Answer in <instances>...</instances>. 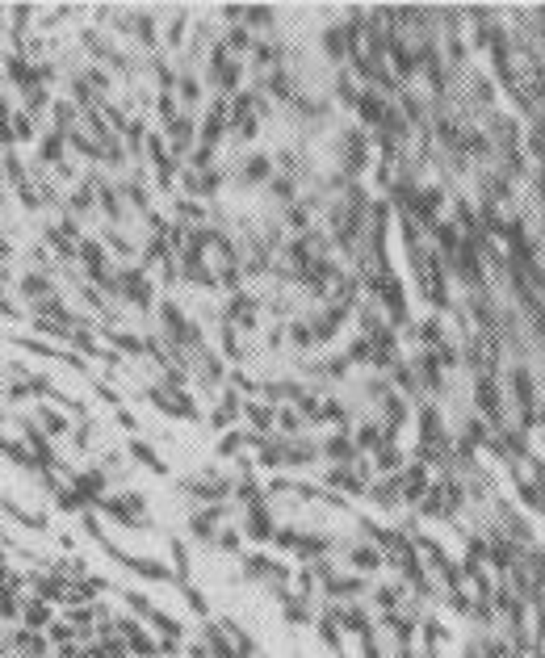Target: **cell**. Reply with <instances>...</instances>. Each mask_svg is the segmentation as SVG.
Returning a JSON list of instances; mask_svg holds the SVG:
<instances>
[{
    "instance_id": "obj_52",
    "label": "cell",
    "mask_w": 545,
    "mask_h": 658,
    "mask_svg": "<svg viewBox=\"0 0 545 658\" xmlns=\"http://www.w3.org/2000/svg\"><path fill=\"white\" fill-rule=\"evenodd\" d=\"M223 21H227V26H239V21H244V5H223Z\"/></svg>"
},
{
    "instance_id": "obj_26",
    "label": "cell",
    "mask_w": 545,
    "mask_h": 658,
    "mask_svg": "<svg viewBox=\"0 0 545 658\" xmlns=\"http://www.w3.org/2000/svg\"><path fill=\"white\" fill-rule=\"evenodd\" d=\"M286 227L298 231V235H306L310 231V206H290L286 210Z\"/></svg>"
},
{
    "instance_id": "obj_15",
    "label": "cell",
    "mask_w": 545,
    "mask_h": 658,
    "mask_svg": "<svg viewBox=\"0 0 545 658\" xmlns=\"http://www.w3.org/2000/svg\"><path fill=\"white\" fill-rule=\"evenodd\" d=\"M206 218H210V214H206V206H201V201H189V197H181V201H177V223H181V227H189V231H193V227H201V223H206Z\"/></svg>"
},
{
    "instance_id": "obj_48",
    "label": "cell",
    "mask_w": 545,
    "mask_h": 658,
    "mask_svg": "<svg viewBox=\"0 0 545 658\" xmlns=\"http://www.w3.org/2000/svg\"><path fill=\"white\" fill-rule=\"evenodd\" d=\"M248 532H256V537H264V532H268V512H264V508H256V512H252Z\"/></svg>"
},
{
    "instance_id": "obj_14",
    "label": "cell",
    "mask_w": 545,
    "mask_h": 658,
    "mask_svg": "<svg viewBox=\"0 0 545 658\" xmlns=\"http://www.w3.org/2000/svg\"><path fill=\"white\" fill-rule=\"evenodd\" d=\"M373 453H377L373 461H377V470H382V474H390V470L399 474V470H403V449H399L395 441H382V445H377Z\"/></svg>"
},
{
    "instance_id": "obj_53",
    "label": "cell",
    "mask_w": 545,
    "mask_h": 658,
    "mask_svg": "<svg viewBox=\"0 0 545 658\" xmlns=\"http://www.w3.org/2000/svg\"><path fill=\"white\" fill-rule=\"evenodd\" d=\"M30 13H34L30 5H17V9H13V26H17V34H21V26H30Z\"/></svg>"
},
{
    "instance_id": "obj_24",
    "label": "cell",
    "mask_w": 545,
    "mask_h": 658,
    "mask_svg": "<svg viewBox=\"0 0 545 658\" xmlns=\"http://www.w3.org/2000/svg\"><path fill=\"white\" fill-rule=\"evenodd\" d=\"M327 482H336V486L353 490V495H361V490H369V486L361 482V474H357V470H332V474H327Z\"/></svg>"
},
{
    "instance_id": "obj_1",
    "label": "cell",
    "mask_w": 545,
    "mask_h": 658,
    "mask_svg": "<svg viewBox=\"0 0 545 658\" xmlns=\"http://www.w3.org/2000/svg\"><path fill=\"white\" fill-rule=\"evenodd\" d=\"M340 147H344V177H361L369 168V139H365V130L361 126L344 130Z\"/></svg>"
},
{
    "instance_id": "obj_54",
    "label": "cell",
    "mask_w": 545,
    "mask_h": 658,
    "mask_svg": "<svg viewBox=\"0 0 545 658\" xmlns=\"http://www.w3.org/2000/svg\"><path fill=\"white\" fill-rule=\"evenodd\" d=\"M239 495L256 504V495H260V490H256V482H252V478H244V482H239Z\"/></svg>"
},
{
    "instance_id": "obj_13",
    "label": "cell",
    "mask_w": 545,
    "mask_h": 658,
    "mask_svg": "<svg viewBox=\"0 0 545 658\" xmlns=\"http://www.w3.org/2000/svg\"><path fill=\"white\" fill-rule=\"evenodd\" d=\"M9 80L26 92V88H38V76L30 68V59H21V54H9Z\"/></svg>"
},
{
    "instance_id": "obj_16",
    "label": "cell",
    "mask_w": 545,
    "mask_h": 658,
    "mask_svg": "<svg viewBox=\"0 0 545 658\" xmlns=\"http://www.w3.org/2000/svg\"><path fill=\"white\" fill-rule=\"evenodd\" d=\"M268 177H272V159L260 155V151L248 155V163H244V181H248V185H260V181H268Z\"/></svg>"
},
{
    "instance_id": "obj_11",
    "label": "cell",
    "mask_w": 545,
    "mask_h": 658,
    "mask_svg": "<svg viewBox=\"0 0 545 658\" xmlns=\"http://www.w3.org/2000/svg\"><path fill=\"white\" fill-rule=\"evenodd\" d=\"M50 118H54V134H72L80 109H76L72 101H54V105H50Z\"/></svg>"
},
{
    "instance_id": "obj_51",
    "label": "cell",
    "mask_w": 545,
    "mask_h": 658,
    "mask_svg": "<svg viewBox=\"0 0 545 658\" xmlns=\"http://www.w3.org/2000/svg\"><path fill=\"white\" fill-rule=\"evenodd\" d=\"M528 155L541 159V122H533V130H528Z\"/></svg>"
},
{
    "instance_id": "obj_46",
    "label": "cell",
    "mask_w": 545,
    "mask_h": 658,
    "mask_svg": "<svg viewBox=\"0 0 545 658\" xmlns=\"http://www.w3.org/2000/svg\"><path fill=\"white\" fill-rule=\"evenodd\" d=\"M105 243H109V248H114L118 256H130V252H135V243H130V239H122L118 231H105Z\"/></svg>"
},
{
    "instance_id": "obj_32",
    "label": "cell",
    "mask_w": 545,
    "mask_h": 658,
    "mask_svg": "<svg viewBox=\"0 0 545 658\" xmlns=\"http://www.w3.org/2000/svg\"><path fill=\"white\" fill-rule=\"evenodd\" d=\"M109 340H114V348H122L130 357H143V340L139 336H126V332H114V327H109Z\"/></svg>"
},
{
    "instance_id": "obj_31",
    "label": "cell",
    "mask_w": 545,
    "mask_h": 658,
    "mask_svg": "<svg viewBox=\"0 0 545 658\" xmlns=\"http://www.w3.org/2000/svg\"><path fill=\"white\" fill-rule=\"evenodd\" d=\"M177 92H181V101H185V105H197V101H201V84H197V76H177Z\"/></svg>"
},
{
    "instance_id": "obj_21",
    "label": "cell",
    "mask_w": 545,
    "mask_h": 658,
    "mask_svg": "<svg viewBox=\"0 0 545 658\" xmlns=\"http://www.w3.org/2000/svg\"><path fill=\"white\" fill-rule=\"evenodd\" d=\"M223 50L231 54V59H235V54H244V50H252V34H248L244 26H231L227 38H223Z\"/></svg>"
},
{
    "instance_id": "obj_58",
    "label": "cell",
    "mask_w": 545,
    "mask_h": 658,
    "mask_svg": "<svg viewBox=\"0 0 545 658\" xmlns=\"http://www.w3.org/2000/svg\"><path fill=\"white\" fill-rule=\"evenodd\" d=\"M9 256H13V243H9V239H0V264H5Z\"/></svg>"
},
{
    "instance_id": "obj_37",
    "label": "cell",
    "mask_w": 545,
    "mask_h": 658,
    "mask_svg": "<svg viewBox=\"0 0 545 658\" xmlns=\"http://www.w3.org/2000/svg\"><path fill=\"white\" fill-rule=\"evenodd\" d=\"M227 130H235V139H256V130H260V118H235V122H227Z\"/></svg>"
},
{
    "instance_id": "obj_23",
    "label": "cell",
    "mask_w": 545,
    "mask_h": 658,
    "mask_svg": "<svg viewBox=\"0 0 545 658\" xmlns=\"http://www.w3.org/2000/svg\"><path fill=\"white\" fill-rule=\"evenodd\" d=\"M63 151H68L63 134H54V130H50V134L42 139V151H38V155H42V163H63Z\"/></svg>"
},
{
    "instance_id": "obj_55",
    "label": "cell",
    "mask_w": 545,
    "mask_h": 658,
    "mask_svg": "<svg viewBox=\"0 0 545 658\" xmlns=\"http://www.w3.org/2000/svg\"><path fill=\"white\" fill-rule=\"evenodd\" d=\"M88 436H92V423H80V428H76V449L88 445Z\"/></svg>"
},
{
    "instance_id": "obj_6",
    "label": "cell",
    "mask_w": 545,
    "mask_h": 658,
    "mask_svg": "<svg viewBox=\"0 0 545 658\" xmlns=\"http://www.w3.org/2000/svg\"><path fill=\"white\" fill-rule=\"evenodd\" d=\"M239 411H244V419H248L252 436H264V432L272 428V415H277V407H268V403H244Z\"/></svg>"
},
{
    "instance_id": "obj_7",
    "label": "cell",
    "mask_w": 545,
    "mask_h": 658,
    "mask_svg": "<svg viewBox=\"0 0 545 658\" xmlns=\"http://www.w3.org/2000/svg\"><path fill=\"white\" fill-rule=\"evenodd\" d=\"M319 453H327V457H332V461H340V466L357 461V449H353V436H344V432H336V436H327V441L319 445Z\"/></svg>"
},
{
    "instance_id": "obj_30",
    "label": "cell",
    "mask_w": 545,
    "mask_h": 658,
    "mask_svg": "<svg viewBox=\"0 0 545 658\" xmlns=\"http://www.w3.org/2000/svg\"><path fill=\"white\" fill-rule=\"evenodd\" d=\"M9 118H13V126H9L13 139H17V143H30V139H34V118L26 114V109H21V114H9Z\"/></svg>"
},
{
    "instance_id": "obj_18",
    "label": "cell",
    "mask_w": 545,
    "mask_h": 658,
    "mask_svg": "<svg viewBox=\"0 0 545 658\" xmlns=\"http://www.w3.org/2000/svg\"><path fill=\"white\" fill-rule=\"evenodd\" d=\"M218 185H223V168H206V172H197V185H193L189 201H193V197H214Z\"/></svg>"
},
{
    "instance_id": "obj_56",
    "label": "cell",
    "mask_w": 545,
    "mask_h": 658,
    "mask_svg": "<svg viewBox=\"0 0 545 658\" xmlns=\"http://www.w3.org/2000/svg\"><path fill=\"white\" fill-rule=\"evenodd\" d=\"M9 399H30V386H26V381H17V386L9 390Z\"/></svg>"
},
{
    "instance_id": "obj_44",
    "label": "cell",
    "mask_w": 545,
    "mask_h": 658,
    "mask_svg": "<svg viewBox=\"0 0 545 658\" xmlns=\"http://www.w3.org/2000/svg\"><path fill=\"white\" fill-rule=\"evenodd\" d=\"M214 151H218V147H206V143H197V151H193V168H189V172H206L210 163H214Z\"/></svg>"
},
{
    "instance_id": "obj_49",
    "label": "cell",
    "mask_w": 545,
    "mask_h": 658,
    "mask_svg": "<svg viewBox=\"0 0 545 658\" xmlns=\"http://www.w3.org/2000/svg\"><path fill=\"white\" fill-rule=\"evenodd\" d=\"M185 13H177V21H172V30H168V46H181V38H185Z\"/></svg>"
},
{
    "instance_id": "obj_19",
    "label": "cell",
    "mask_w": 545,
    "mask_h": 658,
    "mask_svg": "<svg viewBox=\"0 0 545 658\" xmlns=\"http://www.w3.org/2000/svg\"><path fill=\"white\" fill-rule=\"evenodd\" d=\"M76 490H80L84 499L101 495V490H105V470H84V474H76Z\"/></svg>"
},
{
    "instance_id": "obj_2",
    "label": "cell",
    "mask_w": 545,
    "mask_h": 658,
    "mask_svg": "<svg viewBox=\"0 0 545 658\" xmlns=\"http://www.w3.org/2000/svg\"><path fill=\"white\" fill-rule=\"evenodd\" d=\"M118 294L147 310V306H151V281H147V272H143V268H122V272H118Z\"/></svg>"
},
{
    "instance_id": "obj_20",
    "label": "cell",
    "mask_w": 545,
    "mask_h": 658,
    "mask_svg": "<svg viewBox=\"0 0 545 658\" xmlns=\"http://www.w3.org/2000/svg\"><path fill=\"white\" fill-rule=\"evenodd\" d=\"M126 453H135V461H143L147 470H155V474H168V466H164L159 457H155V449L147 445V441H130V449Z\"/></svg>"
},
{
    "instance_id": "obj_33",
    "label": "cell",
    "mask_w": 545,
    "mask_h": 658,
    "mask_svg": "<svg viewBox=\"0 0 545 658\" xmlns=\"http://www.w3.org/2000/svg\"><path fill=\"white\" fill-rule=\"evenodd\" d=\"M13 344H17V348H26V352H38V357H59V348H54V344H46V340H30V336H13Z\"/></svg>"
},
{
    "instance_id": "obj_42",
    "label": "cell",
    "mask_w": 545,
    "mask_h": 658,
    "mask_svg": "<svg viewBox=\"0 0 545 658\" xmlns=\"http://www.w3.org/2000/svg\"><path fill=\"white\" fill-rule=\"evenodd\" d=\"M189 490H193V495H201V499H223V495H227L223 482H197V486L189 482Z\"/></svg>"
},
{
    "instance_id": "obj_38",
    "label": "cell",
    "mask_w": 545,
    "mask_h": 658,
    "mask_svg": "<svg viewBox=\"0 0 545 658\" xmlns=\"http://www.w3.org/2000/svg\"><path fill=\"white\" fill-rule=\"evenodd\" d=\"M369 357H373V344H369L365 336H357V340L348 344V357H344V361H348V365H361V361H369Z\"/></svg>"
},
{
    "instance_id": "obj_47",
    "label": "cell",
    "mask_w": 545,
    "mask_h": 658,
    "mask_svg": "<svg viewBox=\"0 0 545 658\" xmlns=\"http://www.w3.org/2000/svg\"><path fill=\"white\" fill-rule=\"evenodd\" d=\"M114 423H118L122 432H139V419H135V411H126V407L114 411Z\"/></svg>"
},
{
    "instance_id": "obj_12",
    "label": "cell",
    "mask_w": 545,
    "mask_h": 658,
    "mask_svg": "<svg viewBox=\"0 0 545 658\" xmlns=\"http://www.w3.org/2000/svg\"><path fill=\"white\" fill-rule=\"evenodd\" d=\"M382 441H386V432H382L377 423H361V428L353 432V449H357V453H373Z\"/></svg>"
},
{
    "instance_id": "obj_5",
    "label": "cell",
    "mask_w": 545,
    "mask_h": 658,
    "mask_svg": "<svg viewBox=\"0 0 545 658\" xmlns=\"http://www.w3.org/2000/svg\"><path fill=\"white\" fill-rule=\"evenodd\" d=\"M38 419H42L38 432L46 436V441H50V436H68V432H72V419H68L59 407H38Z\"/></svg>"
},
{
    "instance_id": "obj_34",
    "label": "cell",
    "mask_w": 545,
    "mask_h": 658,
    "mask_svg": "<svg viewBox=\"0 0 545 658\" xmlns=\"http://www.w3.org/2000/svg\"><path fill=\"white\" fill-rule=\"evenodd\" d=\"M177 118H181V105H177V97H172V92H159V122H164V126H172Z\"/></svg>"
},
{
    "instance_id": "obj_41",
    "label": "cell",
    "mask_w": 545,
    "mask_h": 658,
    "mask_svg": "<svg viewBox=\"0 0 545 658\" xmlns=\"http://www.w3.org/2000/svg\"><path fill=\"white\" fill-rule=\"evenodd\" d=\"M244 21H248V26H272V9H268V5H248V9H244Z\"/></svg>"
},
{
    "instance_id": "obj_8",
    "label": "cell",
    "mask_w": 545,
    "mask_h": 658,
    "mask_svg": "<svg viewBox=\"0 0 545 658\" xmlns=\"http://www.w3.org/2000/svg\"><path fill=\"white\" fill-rule=\"evenodd\" d=\"M239 407H244V403H239V395H231V390H227V395H223V403H218V407H214V415H210V428L227 432V428L239 419Z\"/></svg>"
},
{
    "instance_id": "obj_27",
    "label": "cell",
    "mask_w": 545,
    "mask_h": 658,
    "mask_svg": "<svg viewBox=\"0 0 545 658\" xmlns=\"http://www.w3.org/2000/svg\"><path fill=\"white\" fill-rule=\"evenodd\" d=\"M118 189H122V193H126V197H130L135 206H143V210H147V201H151V193H147V181H143V177H130V181H122Z\"/></svg>"
},
{
    "instance_id": "obj_17",
    "label": "cell",
    "mask_w": 545,
    "mask_h": 658,
    "mask_svg": "<svg viewBox=\"0 0 545 658\" xmlns=\"http://www.w3.org/2000/svg\"><path fill=\"white\" fill-rule=\"evenodd\" d=\"M63 143H68V147H72L76 155H84V159H92V163L101 159V147H97V143H92V139H88V134H84L80 126H76L72 134H63Z\"/></svg>"
},
{
    "instance_id": "obj_4",
    "label": "cell",
    "mask_w": 545,
    "mask_h": 658,
    "mask_svg": "<svg viewBox=\"0 0 545 658\" xmlns=\"http://www.w3.org/2000/svg\"><path fill=\"white\" fill-rule=\"evenodd\" d=\"M386 105H390L386 97H377L373 88H361V97H357V105H353V109L361 114V122H365V126H382V114H386Z\"/></svg>"
},
{
    "instance_id": "obj_29",
    "label": "cell",
    "mask_w": 545,
    "mask_h": 658,
    "mask_svg": "<svg viewBox=\"0 0 545 658\" xmlns=\"http://www.w3.org/2000/svg\"><path fill=\"white\" fill-rule=\"evenodd\" d=\"M223 357H227V361H239V357H244V348H239V332H235V327H231L227 319H223Z\"/></svg>"
},
{
    "instance_id": "obj_28",
    "label": "cell",
    "mask_w": 545,
    "mask_h": 658,
    "mask_svg": "<svg viewBox=\"0 0 545 658\" xmlns=\"http://www.w3.org/2000/svg\"><path fill=\"white\" fill-rule=\"evenodd\" d=\"M172 252H168V243H164V235H151L147 239V248H143V264H164Z\"/></svg>"
},
{
    "instance_id": "obj_43",
    "label": "cell",
    "mask_w": 545,
    "mask_h": 658,
    "mask_svg": "<svg viewBox=\"0 0 545 658\" xmlns=\"http://www.w3.org/2000/svg\"><path fill=\"white\" fill-rule=\"evenodd\" d=\"M290 340H294L298 348H310V344H315V336H310V323H302V319H298V323H290Z\"/></svg>"
},
{
    "instance_id": "obj_9",
    "label": "cell",
    "mask_w": 545,
    "mask_h": 658,
    "mask_svg": "<svg viewBox=\"0 0 545 658\" xmlns=\"http://www.w3.org/2000/svg\"><path fill=\"white\" fill-rule=\"evenodd\" d=\"M432 239H436V248H441L445 256H453V252H457V248L466 243V239H462V231H457V227L449 223V218H441V223L432 227Z\"/></svg>"
},
{
    "instance_id": "obj_3",
    "label": "cell",
    "mask_w": 545,
    "mask_h": 658,
    "mask_svg": "<svg viewBox=\"0 0 545 658\" xmlns=\"http://www.w3.org/2000/svg\"><path fill=\"white\" fill-rule=\"evenodd\" d=\"M419 445H445V423L432 403H419Z\"/></svg>"
},
{
    "instance_id": "obj_22",
    "label": "cell",
    "mask_w": 545,
    "mask_h": 658,
    "mask_svg": "<svg viewBox=\"0 0 545 658\" xmlns=\"http://www.w3.org/2000/svg\"><path fill=\"white\" fill-rule=\"evenodd\" d=\"M0 453H5L9 461H17V466H26V470H34V457H30L26 441H9V436H0Z\"/></svg>"
},
{
    "instance_id": "obj_10",
    "label": "cell",
    "mask_w": 545,
    "mask_h": 658,
    "mask_svg": "<svg viewBox=\"0 0 545 658\" xmlns=\"http://www.w3.org/2000/svg\"><path fill=\"white\" fill-rule=\"evenodd\" d=\"M30 302H42V298H54V286H50V277H42V272H26L21 277V286H17Z\"/></svg>"
},
{
    "instance_id": "obj_25",
    "label": "cell",
    "mask_w": 545,
    "mask_h": 658,
    "mask_svg": "<svg viewBox=\"0 0 545 658\" xmlns=\"http://www.w3.org/2000/svg\"><path fill=\"white\" fill-rule=\"evenodd\" d=\"M272 423H277L286 436H298L302 432V415L294 411V407H277V415H272Z\"/></svg>"
},
{
    "instance_id": "obj_35",
    "label": "cell",
    "mask_w": 545,
    "mask_h": 658,
    "mask_svg": "<svg viewBox=\"0 0 545 658\" xmlns=\"http://www.w3.org/2000/svg\"><path fill=\"white\" fill-rule=\"evenodd\" d=\"M244 445H248L244 432H223V441H218V453H223V457H235Z\"/></svg>"
},
{
    "instance_id": "obj_57",
    "label": "cell",
    "mask_w": 545,
    "mask_h": 658,
    "mask_svg": "<svg viewBox=\"0 0 545 658\" xmlns=\"http://www.w3.org/2000/svg\"><path fill=\"white\" fill-rule=\"evenodd\" d=\"M520 495H524V499H528V504H533V508H537V490H533V486H528V482H520Z\"/></svg>"
},
{
    "instance_id": "obj_39",
    "label": "cell",
    "mask_w": 545,
    "mask_h": 658,
    "mask_svg": "<svg viewBox=\"0 0 545 658\" xmlns=\"http://www.w3.org/2000/svg\"><path fill=\"white\" fill-rule=\"evenodd\" d=\"M268 185H272V193H277L281 201H294V197H298V181H294V177H272Z\"/></svg>"
},
{
    "instance_id": "obj_45",
    "label": "cell",
    "mask_w": 545,
    "mask_h": 658,
    "mask_svg": "<svg viewBox=\"0 0 545 658\" xmlns=\"http://www.w3.org/2000/svg\"><path fill=\"white\" fill-rule=\"evenodd\" d=\"M72 344H76V348H80L84 357H97V340H92V336L84 332V327H76V332H72Z\"/></svg>"
},
{
    "instance_id": "obj_36",
    "label": "cell",
    "mask_w": 545,
    "mask_h": 658,
    "mask_svg": "<svg viewBox=\"0 0 545 658\" xmlns=\"http://www.w3.org/2000/svg\"><path fill=\"white\" fill-rule=\"evenodd\" d=\"M336 97H340L344 105H357V97H361V88L353 84V76H348V72H340V80H336Z\"/></svg>"
},
{
    "instance_id": "obj_40",
    "label": "cell",
    "mask_w": 545,
    "mask_h": 658,
    "mask_svg": "<svg viewBox=\"0 0 545 658\" xmlns=\"http://www.w3.org/2000/svg\"><path fill=\"white\" fill-rule=\"evenodd\" d=\"M470 92H474V101H482V105L495 101V88H490V80H486V76H470Z\"/></svg>"
},
{
    "instance_id": "obj_50",
    "label": "cell",
    "mask_w": 545,
    "mask_h": 658,
    "mask_svg": "<svg viewBox=\"0 0 545 658\" xmlns=\"http://www.w3.org/2000/svg\"><path fill=\"white\" fill-rule=\"evenodd\" d=\"M97 395H101V399H105L109 407H122V395H118L114 386H105V381H97Z\"/></svg>"
}]
</instances>
